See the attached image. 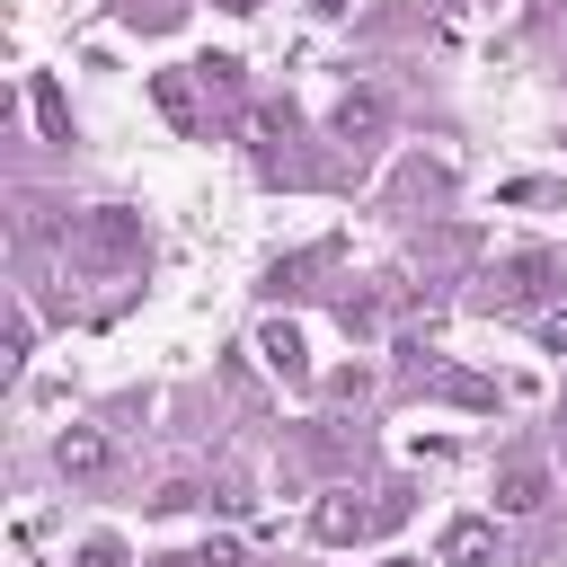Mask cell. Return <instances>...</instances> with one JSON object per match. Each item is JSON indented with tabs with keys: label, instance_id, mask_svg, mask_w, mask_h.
Segmentation results:
<instances>
[{
	"label": "cell",
	"instance_id": "cell-1",
	"mask_svg": "<svg viewBox=\"0 0 567 567\" xmlns=\"http://www.w3.org/2000/svg\"><path fill=\"white\" fill-rule=\"evenodd\" d=\"M71 248H89V257H106V266H142V257H151V230H142V213L97 204V213L71 230Z\"/></svg>",
	"mask_w": 567,
	"mask_h": 567
},
{
	"label": "cell",
	"instance_id": "cell-2",
	"mask_svg": "<svg viewBox=\"0 0 567 567\" xmlns=\"http://www.w3.org/2000/svg\"><path fill=\"white\" fill-rule=\"evenodd\" d=\"M540 292H558V257H540V248H523V257H505L496 275H487V310H532Z\"/></svg>",
	"mask_w": 567,
	"mask_h": 567
},
{
	"label": "cell",
	"instance_id": "cell-3",
	"mask_svg": "<svg viewBox=\"0 0 567 567\" xmlns=\"http://www.w3.org/2000/svg\"><path fill=\"white\" fill-rule=\"evenodd\" d=\"M390 523H399V496H390V505H354V496H328V505L310 514V532H319V540H363V532H390Z\"/></svg>",
	"mask_w": 567,
	"mask_h": 567
},
{
	"label": "cell",
	"instance_id": "cell-4",
	"mask_svg": "<svg viewBox=\"0 0 567 567\" xmlns=\"http://www.w3.org/2000/svg\"><path fill=\"white\" fill-rule=\"evenodd\" d=\"M53 470H62V478H106V470H115V443H106L97 425H62V434H53Z\"/></svg>",
	"mask_w": 567,
	"mask_h": 567
},
{
	"label": "cell",
	"instance_id": "cell-5",
	"mask_svg": "<svg viewBox=\"0 0 567 567\" xmlns=\"http://www.w3.org/2000/svg\"><path fill=\"white\" fill-rule=\"evenodd\" d=\"M434 567H496V523H487V514H461V523H443V540H434Z\"/></svg>",
	"mask_w": 567,
	"mask_h": 567
},
{
	"label": "cell",
	"instance_id": "cell-6",
	"mask_svg": "<svg viewBox=\"0 0 567 567\" xmlns=\"http://www.w3.org/2000/svg\"><path fill=\"white\" fill-rule=\"evenodd\" d=\"M257 354H266V372L310 381V346H301V328H292V319H266V328H257Z\"/></svg>",
	"mask_w": 567,
	"mask_h": 567
},
{
	"label": "cell",
	"instance_id": "cell-7",
	"mask_svg": "<svg viewBox=\"0 0 567 567\" xmlns=\"http://www.w3.org/2000/svg\"><path fill=\"white\" fill-rule=\"evenodd\" d=\"M151 106H159L177 133H195V124H204V106H195V80H186V71H151Z\"/></svg>",
	"mask_w": 567,
	"mask_h": 567
},
{
	"label": "cell",
	"instance_id": "cell-8",
	"mask_svg": "<svg viewBox=\"0 0 567 567\" xmlns=\"http://www.w3.org/2000/svg\"><path fill=\"white\" fill-rule=\"evenodd\" d=\"M496 505H505V514H540V505H549V470H540V461H514V470L496 478Z\"/></svg>",
	"mask_w": 567,
	"mask_h": 567
},
{
	"label": "cell",
	"instance_id": "cell-9",
	"mask_svg": "<svg viewBox=\"0 0 567 567\" xmlns=\"http://www.w3.org/2000/svg\"><path fill=\"white\" fill-rule=\"evenodd\" d=\"M425 390H434V399H461V408H496V381L452 372V363H443V372H425Z\"/></svg>",
	"mask_w": 567,
	"mask_h": 567
},
{
	"label": "cell",
	"instance_id": "cell-10",
	"mask_svg": "<svg viewBox=\"0 0 567 567\" xmlns=\"http://www.w3.org/2000/svg\"><path fill=\"white\" fill-rule=\"evenodd\" d=\"M27 106H35V124H44V142H71V97H62L53 80H35V89H27Z\"/></svg>",
	"mask_w": 567,
	"mask_h": 567
},
{
	"label": "cell",
	"instance_id": "cell-11",
	"mask_svg": "<svg viewBox=\"0 0 567 567\" xmlns=\"http://www.w3.org/2000/svg\"><path fill=\"white\" fill-rule=\"evenodd\" d=\"M337 133H346V142H354V133H381V97H372V89L337 97Z\"/></svg>",
	"mask_w": 567,
	"mask_h": 567
},
{
	"label": "cell",
	"instance_id": "cell-12",
	"mask_svg": "<svg viewBox=\"0 0 567 567\" xmlns=\"http://www.w3.org/2000/svg\"><path fill=\"white\" fill-rule=\"evenodd\" d=\"M195 80H204V89H221V97H239V62H230V53H213V62H195Z\"/></svg>",
	"mask_w": 567,
	"mask_h": 567
},
{
	"label": "cell",
	"instance_id": "cell-13",
	"mask_svg": "<svg viewBox=\"0 0 567 567\" xmlns=\"http://www.w3.org/2000/svg\"><path fill=\"white\" fill-rule=\"evenodd\" d=\"M159 567H239V549H230V540H204V549H186V558H159Z\"/></svg>",
	"mask_w": 567,
	"mask_h": 567
},
{
	"label": "cell",
	"instance_id": "cell-14",
	"mask_svg": "<svg viewBox=\"0 0 567 567\" xmlns=\"http://www.w3.org/2000/svg\"><path fill=\"white\" fill-rule=\"evenodd\" d=\"M80 567H124V540H106V532H97V540H80Z\"/></svg>",
	"mask_w": 567,
	"mask_h": 567
},
{
	"label": "cell",
	"instance_id": "cell-15",
	"mask_svg": "<svg viewBox=\"0 0 567 567\" xmlns=\"http://www.w3.org/2000/svg\"><path fill=\"white\" fill-rule=\"evenodd\" d=\"M540 346H549V354H567V310H549V319H540Z\"/></svg>",
	"mask_w": 567,
	"mask_h": 567
},
{
	"label": "cell",
	"instance_id": "cell-16",
	"mask_svg": "<svg viewBox=\"0 0 567 567\" xmlns=\"http://www.w3.org/2000/svg\"><path fill=\"white\" fill-rule=\"evenodd\" d=\"M310 9H319V18H337V9H354V0H310Z\"/></svg>",
	"mask_w": 567,
	"mask_h": 567
},
{
	"label": "cell",
	"instance_id": "cell-17",
	"mask_svg": "<svg viewBox=\"0 0 567 567\" xmlns=\"http://www.w3.org/2000/svg\"><path fill=\"white\" fill-rule=\"evenodd\" d=\"M221 9H239V18H248V9H266V0H221Z\"/></svg>",
	"mask_w": 567,
	"mask_h": 567
},
{
	"label": "cell",
	"instance_id": "cell-18",
	"mask_svg": "<svg viewBox=\"0 0 567 567\" xmlns=\"http://www.w3.org/2000/svg\"><path fill=\"white\" fill-rule=\"evenodd\" d=\"M558 425H567V390H558Z\"/></svg>",
	"mask_w": 567,
	"mask_h": 567
},
{
	"label": "cell",
	"instance_id": "cell-19",
	"mask_svg": "<svg viewBox=\"0 0 567 567\" xmlns=\"http://www.w3.org/2000/svg\"><path fill=\"white\" fill-rule=\"evenodd\" d=\"M390 567H416V558H390Z\"/></svg>",
	"mask_w": 567,
	"mask_h": 567
},
{
	"label": "cell",
	"instance_id": "cell-20",
	"mask_svg": "<svg viewBox=\"0 0 567 567\" xmlns=\"http://www.w3.org/2000/svg\"><path fill=\"white\" fill-rule=\"evenodd\" d=\"M452 9H461V0H452Z\"/></svg>",
	"mask_w": 567,
	"mask_h": 567
}]
</instances>
